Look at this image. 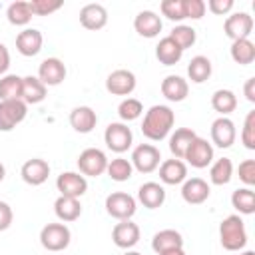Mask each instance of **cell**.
Listing matches in <instances>:
<instances>
[{"instance_id":"816d5d0a","label":"cell","mask_w":255,"mask_h":255,"mask_svg":"<svg viewBox=\"0 0 255 255\" xmlns=\"http://www.w3.org/2000/svg\"><path fill=\"white\" fill-rule=\"evenodd\" d=\"M239 255H255V251H251V249H247V251H241Z\"/></svg>"},{"instance_id":"f35d334b","label":"cell","mask_w":255,"mask_h":255,"mask_svg":"<svg viewBox=\"0 0 255 255\" xmlns=\"http://www.w3.org/2000/svg\"><path fill=\"white\" fill-rule=\"evenodd\" d=\"M169 38L181 48V50H187V48H191L193 44H195V30L191 28V26H185V24H179V26H175L171 32H169Z\"/></svg>"},{"instance_id":"7dc6e473","label":"cell","mask_w":255,"mask_h":255,"mask_svg":"<svg viewBox=\"0 0 255 255\" xmlns=\"http://www.w3.org/2000/svg\"><path fill=\"white\" fill-rule=\"evenodd\" d=\"M8 68H10V52H8V48L0 42V78L6 76Z\"/></svg>"},{"instance_id":"d590c367","label":"cell","mask_w":255,"mask_h":255,"mask_svg":"<svg viewBox=\"0 0 255 255\" xmlns=\"http://www.w3.org/2000/svg\"><path fill=\"white\" fill-rule=\"evenodd\" d=\"M32 10H30V2H24V0H18V2H12L6 10V18L12 26H26L30 20H32Z\"/></svg>"},{"instance_id":"83f0119b","label":"cell","mask_w":255,"mask_h":255,"mask_svg":"<svg viewBox=\"0 0 255 255\" xmlns=\"http://www.w3.org/2000/svg\"><path fill=\"white\" fill-rule=\"evenodd\" d=\"M181 56H183V50H181L169 36L161 38V40L157 42V46H155V58H157L163 66H175V64L181 60Z\"/></svg>"},{"instance_id":"7a4b0ae2","label":"cell","mask_w":255,"mask_h":255,"mask_svg":"<svg viewBox=\"0 0 255 255\" xmlns=\"http://www.w3.org/2000/svg\"><path fill=\"white\" fill-rule=\"evenodd\" d=\"M219 241L227 251H241L247 245L245 223L239 215H227L219 225Z\"/></svg>"},{"instance_id":"277c9868","label":"cell","mask_w":255,"mask_h":255,"mask_svg":"<svg viewBox=\"0 0 255 255\" xmlns=\"http://www.w3.org/2000/svg\"><path fill=\"white\" fill-rule=\"evenodd\" d=\"M104 141L108 145V149L116 151V153H124L131 147L133 143V133L128 128V124L124 122H112L106 131H104Z\"/></svg>"},{"instance_id":"d6a6232c","label":"cell","mask_w":255,"mask_h":255,"mask_svg":"<svg viewBox=\"0 0 255 255\" xmlns=\"http://www.w3.org/2000/svg\"><path fill=\"white\" fill-rule=\"evenodd\" d=\"M231 205L241 213V215H251L255 213V193L251 187H241L231 193Z\"/></svg>"},{"instance_id":"f5cc1de1","label":"cell","mask_w":255,"mask_h":255,"mask_svg":"<svg viewBox=\"0 0 255 255\" xmlns=\"http://www.w3.org/2000/svg\"><path fill=\"white\" fill-rule=\"evenodd\" d=\"M124 255H141V253H137V251H126Z\"/></svg>"},{"instance_id":"ee69618b","label":"cell","mask_w":255,"mask_h":255,"mask_svg":"<svg viewBox=\"0 0 255 255\" xmlns=\"http://www.w3.org/2000/svg\"><path fill=\"white\" fill-rule=\"evenodd\" d=\"M237 173H239V179L247 187L255 185V159H243L237 167Z\"/></svg>"},{"instance_id":"836d02e7","label":"cell","mask_w":255,"mask_h":255,"mask_svg":"<svg viewBox=\"0 0 255 255\" xmlns=\"http://www.w3.org/2000/svg\"><path fill=\"white\" fill-rule=\"evenodd\" d=\"M231 177H233V163L229 157H221L211 163L209 179L213 185H227L231 181Z\"/></svg>"},{"instance_id":"5b68a950","label":"cell","mask_w":255,"mask_h":255,"mask_svg":"<svg viewBox=\"0 0 255 255\" xmlns=\"http://www.w3.org/2000/svg\"><path fill=\"white\" fill-rule=\"evenodd\" d=\"M135 209H137L135 199L126 191H114L106 197V211H108V215H112L118 221L131 219Z\"/></svg>"},{"instance_id":"8fae6325","label":"cell","mask_w":255,"mask_h":255,"mask_svg":"<svg viewBox=\"0 0 255 255\" xmlns=\"http://www.w3.org/2000/svg\"><path fill=\"white\" fill-rule=\"evenodd\" d=\"M56 187H58L60 195L80 199L88 191V179L78 171H64V173L58 175Z\"/></svg>"},{"instance_id":"f1b7e54d","label":"cell","mask_w":255,"mask_h":255,"mask_svg":"<svg viewBox=\"0 0 255 255\" xmlns=\"http://www.w3.org/2000/svg\"><path fill=\"white\" fill-rule=\"evenodd\" d=\"M46 98V86L38 80V76H26L22 78V102L28 104H40Z\"/></svg>"},{"instance_id":"7402d4cb","label":"cell","mask_w":255,"mask_h":255,"mask_svg":"<svg viewBox=\"0 0 255 255\" xmlns=\"http://www.w3.org/2000/svg\"><path fill=\"white\" fill-rule=\"evenodd\" d=\"M80 24L86 30H102L108 24V10L102 4H86L80 10Z\"/></svg>"},{"instance_id":"1f68e13d","label":"cell","mask_w":255,"mask_h":255,"mask_svg":"<svg viewBox=\"0 0 255 255\" xmlns=\"http://www.w3.org/2000/svg\"><path fill=\"white\" fill-rule=\"evenodd\" d=\"M231 58L235 64H241V66H247V64H253L255 60V44L249 40V38H243V40H235L231 42Z\"/></svg>"},{"instance_id":"4fadbf2b","label":"cell","mask_w":255,"mask_h":255,"mask_svg":"<svg viewBox=\"0 0 255 255\" xmlns=\"http://www.w3.org/2000/svg\"><path fill=\"white\" fill-rule=\"evenodd\" d=\"M139 235H141L139 225L133 223L131 219L120 221V223H116L114 229H112V241L116 243V247H120V249H128V251H129L131 247L137 245Z\"/></svg>"},{"instance_id":"681fc988","label":"cell","mask_w":255,"mask_h":255,"mask_svg":"<svg viewBox=\"0 0 255 255\" xmlns=\"http://www.w3.org/2000/svg\"><path fill=\"white\" fill-rule=\"evenodd\" d=\"M161 255H185V251H183V247H177V249H169V251H165Z\"/></svg>"},{"instance_id":"7bdbcfd3","label":"cell","mask_w":255,"mask_h":255,"mask_svg":"<svg viewBox=\"0 0 255 255\" xmlns=\"http://www.w3.org/2000/svg\"><path fill=\"white\" fill-rule=\"evenodd\" d=\"M205 2L203 0H183V16L191 20H199L205 14Z\"/></svg>"},{"instance_id":"44dd1931","label":"cell","mask_w":255,"mask_h":255,"mask_svg":"<svg viewBox=\"0 0 255 255\" xmlns=\"http://www.w3.org/2000/svg\"><path fill=\"white\" fill-rule=\"evenodd\" d=\"M137 201L147 209H157L165 201V189L157 181H145L137 189Z\"/></svg>"},{"instance_id":"8992f818","label":"cell","mask_w":255,"mask_h":255,"mask_svg":"<svg viewBox=\"0 0 255 255\" xmlns=\"http://www.w3.org/2000/svg\"><path fill=\"white\" fill-rule=\"evenodd\" d=\"M131 165L133 169H137L139 173H151L159 167L161 163V153L155 145L151 143H139L133 147L131 151Z\"/></svg>"},{"instance_id":"e575fe53","label":"cell","mask_w":255,"mask_h":255,"mask_svg":"<svg viewBox=\"0 0 255 255\" xmlns=\"http://www.w3.org/2000/svg\"><path fill=\"white\" fill-rule=\"evenodd\" d=\"M22 100V78L16 74H6L0 78V102Z\"/></svg>"},{"instance_id":"f546056e","label":"cell","mask_w":255,"mask_h":255,"mask_svg":"<svg viewBox=\"0 0 255 255\" xmlns=\"http://www.w3.org/2000/svg\"><path fill=\"white\" fill-rule=\"evenodd\" d=\"M211 60L207 56H195L189 60V66H187V76L193 84H203L209 80L211 76Z\"/></svg>"},{"instance_id":"3957f363","label":"cell","mask_w":255,"mask_h":255,"mask_svg":"<svg viewBox=\"0 0 255 255\" xmlns=\"http://www.w3.org/2000/svg\"><path fill=\"white\" fill-rule=\"evenodd\" d=\"M70 239H72V233H70V227L66 223H48L40 231L42 247L46 251H52V253L64 251L70 245Z\"/></svg>"},{"instance_id":"cb8c5ba5","label":"cell","mask_w":255,"mask_h":255,"mask_svg":"<svg viewBox=\"0 0 255 255\" xmlns=\"http://www.w3.org/2000/svg\"><path fill=\"white\" fill-rule=\"evenodd\" d=\"M98 124V116L90 106H78L70 112V126L78 133H90Z\"/></svg>"},{"instance_id":"484cf974","label":"cell","mask_w":255,"mask_h":255,"mask_svg":"<svg viewBox=\"0 0 255 255\" xmlns=\"http://www.w3.org/2000/svg\"><path fill=\"white\" fill-rule=\"evenodd\" d=\"M177 247H183V237L175 229H161L151 239V249L157 255H161V253H165L169 249H177Z\"/></svg>"},{"instance_id":"ab89813d","label":"cell","mask_w":255,"mask_h":255,"mask_svg":"<svg viewBox=\"0 0 255 255\" xmlns=\"http://www.w3.org/2000/svg\"><path fill=\"white\" fill-rule=\"evenodd\" d=\"M64 6L62 0H30V10L36 16H50Z\"/></svg>"},{"instance_id":"74e56055","label":"cell","mask_w":255,"mask_h":255,"mask_svg":"<svg viewBox=\"0 0 255 255\" xmlns=\"http://www.w3.org/2000/svg\"><path fill=\"white\" fill-rule=\"evenodd\" d=\"M141 114H143V106H141V102L135 100V98H126V100H122L120 106H118V116H120V120H122L124 124L137 120Z\"/></svg>"},{"instance_id":"30bf717a","label":"cell","mask_w":255,"mask_h":255,"mask_svg":"<svg viewBox=\"0 0 255 255\" xmlns=\"http://www.w3.org/2000/svg\"><path fill=\"white\" fill-rule=\"evenodd\" d=\"M135 84H137L135 74L131 70H126V68L114 70L106 78V90L112 96H129L135 90Z\"/></svg>"},{"instance_id":"ba28073f","label":"cell","mask_w":255,"mask_h":255,"mask_svg":"<svg viewBox=\"0 0 255 255\" xmlns=\"http://www.w3.org/2000/svg\"><path fill=\"white\" fill-rule=\"evenodd\" d=\"M28 106L22 100H4L0 102V131H12L18 124L26 120Z\"/></svg>"},{"instance_id":"2e32d148","label":"cell","mask_w":255,"mask_h":255,"mask_svg":"<svg viewBox=\"0 0 255 255\" xmlns=\"http://www.w3.org/2000/svg\"><path fill=\"white\" fill-rule=\"evenodd\" d=\"M20 175H22V179H24L28 185L38 187V185H42V183L48 179V175H50V165H48V161L42 159V157H32V159H28V161L22 163Z\"/></svg>"},{"instance_id":"d4e9b609","label":"cell","mask_w":255,"mask_h":255,"mask_svg":"<svg viewBox=\"0 0 255 255\" xmlns=\"http://www.w3.org/2000/svg\"><path fill=\"white\" fill-rule=\"evenodd\" d=\"M54 213L62 223H72L82 215V203L76 197H66L60 195L54 201Z\"/></svg>"},{"instance_id":"bcb514c9","label":"cell","mask_w":255,"mask_h":255,"mask_svg":"<svg viewBox=\"0 0 255 255\" xmlns=\"http://www.w3.org/2000/svg\"><path fill=\"white\" fill-rule=\"evenodd\" d=\"M12 219H14L12 207L6 201H0V231H6L12 225Z\"/></svg>"},{"instance_id":"ac0fdd59","label":"cell","mask_w":255,"mask_h":255,"mask_svg":"<svg viewBox=\"0 0 255 255\" xmlns=\"http://www.w3.org/2000/svg\"><path fill=\"white\" fill-rule=\"evenodd\" d=\"M42 44H44V36L36 28H24L16 36V50L26 58H32V56L40 54Z\"/></svg>"},{"instance_id":"b9f144b4","label":"cell","mask_w":255,"mask_h":255,"mask_svg":"<svg viewBox=\"0 0 255 255\" xmlns=\"http://www.w3.org/2000/svg\"><path fill=\"white\" fill-rule=\"evenodd\" d=\"M241 141L247 149H255V110L247 112L243 129H241Z\"/></svg>"},{"instance_id":"60d3db41","label":"cell","mask_w":255,"mask_h":255,"mask_svg":"<svg viewBox=\"0 0 255 255\" xmlns=\"http://www.w3.org/2000/svg\"><path fill=\"white\" fill-rule=\"evenodd\" d=\"M159 10L171 22L185 20V16H183V0H163L159 4Z\"/></svg>"},{"instance_id":"4316f807","label":"cell","mask_w":255,"mask_h":255,"mask_svg":"<svg viewBox=\"0 0 255 255\" xmlns=\"http://www.w3.org/2000/svg\"><path fill=\"white\" fill-rule=\"evenodd\" d=\"M197 137V133L191 128H177L171 135H169V151L173 157L183 159L187 147L191 145V141Z\"/></svg>"},{"instance_id":"52a82bcc","label":"cell","mask_w":255,"mask_h":255,"mask_svg":"<svg viewBox=\"0 0 255 255\" xmlns=\"http://www.w3.org/2000/svg\"><path fill=\"white\" fill-rule=\"evenodd\" d=\"M108 155L98 149V147H88L84 149L80 155H78V169L80 173L86 177H98L102 173H106V167H108Z\"/></svg>"},{"instance_id":"8d00e7d4","label":"cell","mask_w":255,"mask_h":255,"mask_svg":"<svg viewBox=\"0 0 255 255\" xmlns=\"http://www.w3.org/2000/svg\"><path fill=\"white\" fill-rule=\"evenodd\" d=\"M106 173H108L114 181H128V179L133 175V165H131V161L126 159V157H116V159L108 161Z\"/></svg>"},{"instance_id":"603a6c76","label":"cell","mask_w":255,"mask_h":255,"mask_svg":"<svg viewBox=\"0 0 255 255\" xmlns=\"http://www.w3.org/2000/svg\"><path fill=\"white\" fill-rule=\"evenodd\" d=\"M161 94L167 102H183L189 94V84L181 76H165L161 80Z\"/></svg>"},{"instance_id":"5bb4252c","label":"cell","mask_w":255,"mask_h":255,"mask_svg":"<svg viewBox=\"0 0 255 255\" xmlns=\"http://www.w3.org/2000/svg\"><path fill=\"white\" fill-rule=\"evenodd\" d=\"M66 64L60 58H46L38 66V80L48 88V86H60L66 80Z\"/></svg>"},{"instance_id":"6da1fadb","label":"cell","mask_w":255,"mask_h":255,"mask_svg":"<svg viewBox=\"0 0 255 255\" xmlns=\"http://www.w3.org/2000/svg\"><path fill=\"white\" fill-rule=\"evenodd\" d=\"M175 124V114L169 106H163V104H155L151 106L145 116H143V122H141V133L151 139V141H161L169 135L171 128Z\"/></svg>"},{"instance_id":"f6af8a7d","label":"cell","mask_w":255,"mask_h":255,"mask_svg":"<svg viewBox=\"0 0 255 255\" xmlns=\"http://www.w3.org/2000/svg\"><path fill=\"white\" fill-rule=\"evenodd\" d=\"M205 8H209V12H213L217 16H223L233 10V0H209L205 4Z\"/></svg>"},{"instance_id":"4dcf8cb0","label":"cell","mask_w":255,"mask_h":255,"mask_svg":"<svg viewBox=\"0 0 255 255\" xmlns=\"http://www.w3.org/2000/svg\"><path fill=\"white\" fill-rule=\"evenodd\" d=\"M211 108L219 116H225L227 118L237 108V96L231 90H215L213 96H211Z\"/></svg>"},{"instance_id":"ffe728a7","label":"cell","mask_w":255,"mask_h":255,"mask_svg":"<svg viewBox=\"0 0 255 255\" xmlns=\"http://www.w3.org/2000/svg\"><path fill=\"white\" fill-rule=\"evenodd\" d=\"M159 179L165 185H179L187 179V165L177 157L165 159L159 163Z\"/></svg>"},{"instance_id":"9c48e42d","label":"cell","mask_w":255,"mask_h":255,"mask_svg":"<svg viewBox=\"0 0 255 255\" xmlns=\"http://www.w3.org/2000/svg\"><path fill=\"white\" fill-rule=\"evenodd\" d=\"M183 159H187V163H189L191 167L203 169V167H207V165L213 163V145H211L207 139H203V137L197 135V137L191 141V145L187 147Z\"/></svg>"},{"instance_id":"9a60e30c","label":"cell","mask_w":255,"mask_h":255,"mask_svg":"<svg viewBox=\"0 0 255 255\" xmlns=\"http://www.w3.org/2000/svg\"><path fill=\"white\" fill-rule=\"evenodd\" d=\"M237 139V129H235V124L225 118V116H219L213 124H211V141L221 147V149H227L235 143Z\"/></svg>"},{"instance_id":"d6986e66","label":"cell","mask_w":255,"mask_h":255,"mask_svg":"<svg viewBox=\"0 0 255 255\" xmlns=\"http://www.w3.org/2000/svg\"><path fill=\"white\" fill-rule=\"evenodd\" d=\"M133 28L143 38H155V36H159L163 22H161V16H157L153 10H141L133 18Z\"/></svg>"},{"instance_id":"f907efd6","label":"cell","mask_w":255,"mask_h":255,"mask_svg":"<svg viewBox=\"0 0 255 255\" xmlns=\"http://www.w3.org/2000/svg\"><path fill=\"white\" fill-rule=\"evenodd\" d=\"M4 177H6V167H4V163L0 161V181H4Z\"/></svg>"},{"instance_id":"c3c4849f","label":"cell","mask_w":255,"mask_h":255,"mask_svg":"<svg viewBox=\"0 0 255 255\" xmlns=\"http://www.w3.org/2000/svg\"><path fill=\"white\" fill-rule=\"evenodd\" d=\"M243 92H245V98H247L251 104H255V78H249V80L245 82Z\"/></svg>"},{"instance_id":"e0dca14e","label":"cell","mask_w":255,"mask_h":255,"mask_svg":"<svg viewBox=\"0 0 255 255\" xmlns=\"http://www.w3.org/2000/svg\"><path fill=\"white\" fill-rule=\"evenodd\" d=\"M209 193H211V187L201 177L185 179L183 185H181V197L189 205H201V203H205L209 199Z\"/></svg>"},{"instance_id":"7c38bea8","label":"cell","mask_w":255,"mask_h":255,"mask_svg":"<svg viewBox=\"0 0 255 255\" xmlns=\"http://www.w3.org/2000/svg\"><path fill=\"white\" fill-rule=\"evenodd\" d=\"M251 30H253V18L247 12H235L227 16V20L223 22V32L231 42L249 38Z\"/></svg>"}]
</instances>
